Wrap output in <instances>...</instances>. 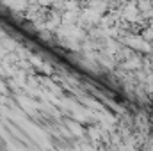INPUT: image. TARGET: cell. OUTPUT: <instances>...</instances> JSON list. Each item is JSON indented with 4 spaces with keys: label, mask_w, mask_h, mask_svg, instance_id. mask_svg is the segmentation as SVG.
I'll use <instances>...</instances> for the list:
<instances>
[]
</instances>
